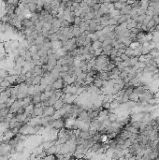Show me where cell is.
I'll return each mask as SVG.
<instances>
[{"mask_svg": "<svg viewBox=\"0 0 159 160\" xmlns=\"http://www.w3.org/2000/svg\"><path fill=\"white\" fill-rule=\"evenodd\" d=\"M56 112L54 106H44L43 107V116L48 117V116H54V113Z\"/></svg>", "mask_w": 159, "mask_h": 160, "instance_id": "1", "label": "cell"}]
</instances>
